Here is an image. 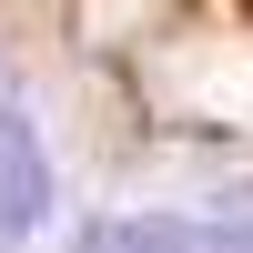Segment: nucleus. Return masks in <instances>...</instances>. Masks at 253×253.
I'll return each instance as SVG.
<instances>
[{"instance_id": "7ed1b4c3", "label": "nucleus", "mask_w": 253, "mask_h": 253, "mask_svg": "<svg viewBox=\"0 0 253 253\" xmlns=\"http://www.w3.org/2000/svg\"><path fill=\"white\" fill-rule=\"evenodd\" d=\"M203 233H213V253H253V193H223V213Z\"/></svg>"}, {"instance_id": "f257e3e1", "label": "nucleus", "mask_w": 253, "mask_h": 253, "mask_svg": "<svg viewBox=\"0 0 253 253\" xmlns=\"http://www.w3.org/2000/svg\"><path fill=\"white\" fill-rule=\"evenodd\" d=\"M51 213V162H41V132L20 112H0V243L31 233V223Z\"/></svg>"}, {"instance_id": "f03ea898", "label": "nucleus", "mask_w": 253, "mask_h": 253, "mask_svg": "<svg viewBox=\"0 0 253 253\" xmlns=\"http://www.w3.org/2000/svg\"><path fill=\"white\" fill-rule=\"evenodd\" d=\"M81 253H213V233L182 213H122V223H91Z\"/></svg>"}]
</instances>
